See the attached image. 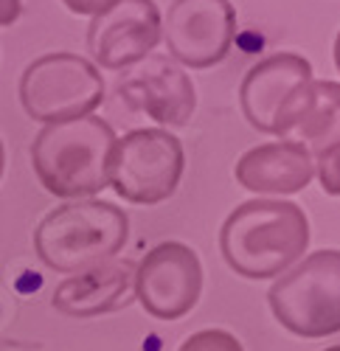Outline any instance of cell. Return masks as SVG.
Returning <instances> with one entry per match:
<instances>
[{
  "instance_id": "6da1fadb",
  "label": "cell",
  "mask_w": 340,
  "mask_h": 351,
  "mask_svg": "<svg viewBox=\"0 0 340 351\" xmlns=\"http://www.w3.org/2000/svg\"><path fill=\"white\" fill-rule=\"evenodd\" d=\"M309 247V219L287 199H247L228 214L219 230V250L228 267L262 281L287 273Z\"/></svg>"
},
{
  "instance_id": "7a4b0ae2",
  "label": "cell",
  "mask_w": 340,
  "mask_h": 351,
  "mask_svg": "<svg viewBox=\"0 0 340 351\" xmlns=\"http://www.w3.org/2000/svg\"><path fill=\"white\" fill-rule=\"evenodd\" d=\"M112 146L116 132L96 115L45 124L32 141V166L48 194L60 199H90L110 183Z\"/></svg>"
},
{
  "instance_id": "3957f363",
  "label": "cell",
  "mask_w": 340,
  "mask_h": 351,
  "mask_svg": "<svg viewBox=\"0 0 340 351\" xmlns=\"http://www.w3.org/2000/svg\"><path fill=\"white\" fill-rule=\"evenodd\" d=\"M130 237L127 214L104 199H73L48 211L34 230V250L56 273H82L116 258Z\"/></svg>"
},
{
  "instance_id": "277c9868",
  "label": "cell",
  "mask_w": 340,
  "mask_h": 351,
  "mask_svg": "<svg viewBox=\"0 0 340 351\" xmlns=\"http://www.w3.org/2000/svg\"><path fill=\"white\" fill-rule=\"evenodd\" d=\"M276 320L298 337L340 332V250H315L281 276L267 292Z\"/></svg>"
},
{
  "instance_id": "5b68a950",
  "label": "cell",
  "mask_w": 340,
  "mask_h": 351,
  "mask_svg": "<svg viewBox=\"0 0 340 351\" xmlns=\"http://www.w3.org/2000/svg\"><path fill=\"white\" fill-rule=\"evenodd\" d=\"M104 101V76L79 53H45L20 76V104L28 119L42 124H65Z\"/></svg>"
},
{
  "instance_id": "8992f818",
  "label": "cell",
  "mask_w": 340,
  "mask_h": 351,
  "mask_svg": "<svg viewBox=\"0 0 340 351\" xmlns=\"http://www.w3.org/2000/svg\"><path fill=\"white\" fill-rule=\"evenodd\" d=\"M183 143L166 130H132L116 138L110 158V189L135 206L169 199L183 178Z\"/></svg>"
},
{
  "instance_id": "52a82bcc",
  "label": "cell",
  "mask_w": 340,
  "mask_h": 351,
  "mask_svg": "<svg viewBox=\"0 0 340 351\" xmlns=\"http://www.w3.org/2000/svg\"><path fill=\"white\" fill-rule=\"evenodd\" d=\"M160 34L172 60L206 71L228 56L236 37V9L231 0H172Z\"/></svg>"
},
{
  "instance_id": "ba28073f",
  "label": "cell",
  "mask_w": 340,
  "mask_h": 351,
  "mask_svg": "<svg viewBox=\"0 0 340 351\" xmlns=\"http://www.w3.org/2000/svg\"><path fill=\"white\" fill-rule=\"evenodd\" d=\"M203 292V265L189 245L160 242L135 265V301L158 320L189 315Z\"/></svg>"
},
{
  "instance_id": "9c48e42d",
  "label": "cell",
  "mask_w": 340,
  "mask_h": 351,
  "mask_svg": "<svg viewBox=\"0 0 340 351\" xmlns=\"http://www.w3.org/2000/svg\"><path fill=\"white\" fill-rule=\"evenodd\" d=\"M160 12L155 0H119L96 14L88 25V51L93 62L107 71L138 65L160 43Z\"/></svg>"
},
{
  "instance_id": "30bf717a",
  "label": "cell",
  "mask_w": 340,
  "mask_h": 351,
  "mask_svg": "<svg viewBox=\"0 0 340 351\" xmlns=\"http://www.w3.org/2000/svg\"><path fill=\"white\" fill-rule=\"evenodd\" d=\"M119 93L130 110L149 115L163 127H186L197 110L194 82L169 60H149L144 68L132 71L119 84Z\"/></svg>"
},
{
  "instance_id": "8fae6325",
  "label": "cell",
  "mask_w": 340,
  "mask_h": 351,
  "mask_svg": "<svg viewBox=\"0 0 340 351\" xmlns=\"http://www.w3.org/2000/svg\"><path fill=\"white\" fill-rule=\"evenodd\" d=\"M273 135L295 141L309 155H321L340 143V84L309 79L284 101L276 115Z\"/></svg>"
},
{
  "instance_id": "7c38bea8",
  "label": "cell",
  "mask_w": 340,
  "mask_h": 351,
  "mask_svg": "<svg viewBox=\"0 0 340 351\" xmlns=\"http://www.w3.org/2000/svg\"><path fill=\"white\" fill-rule=\"evenodd\" d=\"M135 301V265L110 258L68 276L53 289L51 304L65 317H99L119 312Z\"/></svg>"
},
{
  "instance_id": "4fadbf2b",
  "label": "cell",
  "mask_w": 340,
  "mask_h": 351,
  "mask_svg": "<svg viewBox=\"0 0 340 351\" xmlns=\"http://www.w3.org/2000/svg\"><path fill=\"white\" fill-rule=\"evenodd\" d=\"M309 79H313V65L298 53H273L256 62L245 73L239 87V104L247 124L273 135L278 110Z\"/></svg>"
},
{
  "instance_id": "5bb4252c",
  "label": "cell",
  "mask_w": 340,
  "mask_h": 351,
  "mask_svg": "<svg viewBox=\"0 0 340 351\" xmlns=\"http://www.w3.org/2000/svg\"><path fill=\"white\" fill-rule=\"evenodd\" d=\"M234 174L253 194H298L315 178V158L295 141H273L247 149Z\"/></svg>"
},
{
  "instance_id": "9a60e30c",
  "label": "cell",
  "mask_w": 340,
  "mask_h": 351,
  "mask_svg": "<svg viewBox=\"0 0 340 351\" xmlns=\"http://www.w3.org/2000/svg\"><path fill=\"white\" fill-rule=\"evenodd\" d=\"M178 351H245V346L225 329H203L189 335Z\"/></svg>"
},
{
  "instance_id": "2e32d148",
  "label": "cell",
  "mask_w": 340,
  "mask_h": 351,
  "mask_svg": "<svg viewBox=\"0 0 340 351\" xmlns=\"http://www.w3.org/2000/svg\"><path fill=\"white\" fill-rule=\"evenodd\" d=\"M315 174L329 197H340V143L315 155Z\"/></svg>"
},
{
  "instance_id": "e0dca14e",
  "label": "cell",
  "mask_w": 340,
  "mask_h": 351,
  "mask_svg": "<svg viewBox=\"0 0 340 351\" xmlns=\"http://www.w3.org/2000/svg\"><path fill=\"white\" fill-rule=\"evenodd\" d=\"M68 6V12L73 14H88V17H96L101 12H107L110 6H116L119 0H62Z\"/></svg>"
},
{
  "instance_id": "ac0fdd59",
  "label": "cell",
  "mask_w": 340,
  "mask_h": 351,
  "mask_svg": "<svg viewBox=\"0 0 340 351\" xmlns=\"http://www.w3.org/2000/svg\"><path fill=\"white\" fill-rule=\"evenodd\" d=\"M23 14V0H0V28H9Z\"/></svg>"
},
{
  "instance_id": "d6986e66",
  "label": "cell",
  "mask_w": 340,
  "mask_h": 351,
  "mask_svg": "<svg viewBox=\"0 0 340 351\" xmlns=\"http://www.w3.org/2000/svg\"><path fill=\"white\" fill-rule=\"evenodd\" d=\"M3 169H6V149H3V141H0V178H3Z\"/></svg>"
},
{
  "instance_id": "ffe728a7",
  "label": "cell",
  "mask_w": 340,
  "mask_h": 351,
  "mask_svg": "<svg viewBox=\"0 0 340 351\" xmlns=\"http://www.w3.org/2000/svg\"><path fill=\"white\" fill-rule=\"evenodd\" d=\"M335 65H337V71H340V34H337V40H335Z\"/></svg>"
},
{
  "instance_id": "44dd1931",
  "label": "cell",
  "mask_w": 340,
  "mask_h": 351,
  "mask_svg": "<svg viewBox=\"0 0 340 351\" xmlns=\"http://www.w3.org/2000/svg\"><path fill=\"white\" fill-rule=\"evenodd\" d=\"M324 351H340V346H329V348H324Z\"/></svg>"
}]
</instances>
